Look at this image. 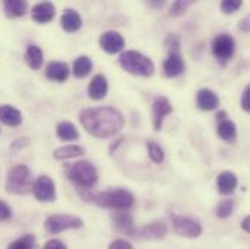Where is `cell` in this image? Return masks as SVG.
Listing matches in <instances>:
<instances>
[{
    "label": "cell",
    "mask_w": 250,
    "mask_h": 249,
    "mask_svg": "<svg viewBox=\"0 0 250 249\" xmlns=\"http://www.w3.org/2000/svg\"><path fill=\"white\" fill-rule=\"evenodd\" d=\"M84 130L99 138L118 134L125 125L124 115L112 107L86 108L79 115Z\"/></svg>",
    "instance_id": "1"
},
{
    "label": "cell",
    "mask_w": 250,
    "mask_h": 249,
    "mask_svg": "<svg viewBox=\"0 0 250 249\" xmlns=\"http://www.w3.org/2000/svg\"><path fill=\"white\" fill-rule=\"evenodd\" d=\"M87 201L96 203L101 207H108V208H115L120 211H126L131 208L135 203L134 195L123 188L112 189V191H105V192H98V194H90Z\"/></svg>",
    "instance_id": "2"
},
{
    "label": "cell",
    "mask_w": 250,
    "mask_h": 249,
    "mask_svg": "<svg viewBox=\"0 0 250 249\" xmlns=\"http://www.w3.org/2000/svg\"><path fill=\"white\" fill-rule=\"evenodd\" d=\"M32 187H34L32 172L26 165H18L9 171L4 184L7 192L15 195H26L32 192Z\"/></svg>",
    "instance_id": "3"
},
{
    "label": "cell",
    "mask_w": 250,
    "mask_h": 249,
    "mask_svg": "<svg viewBox=\"0 0 250 249\" xmlns=\"http://www.w3.org/2000/svg\"><path fill=\"white\" fill-rule=\"evenodd\" d=\"M68 178L77 189L89 191L98 182V169L89 160H79L68 169Z\"/></svg>",
    "instance_id": "4"
},
{
    "label": "cell",
    "mask_w": 250,
    "mask_h": 249,
    "mask_svg": "<svg viewBox=\"0 0 250 249\" xmlns=\"http://www.w3.org/2000/svg\"><path fill=\"white\" fill-rule=\"evenodd\" d=\"M120 64L125 71L137 76H151L154 73V64L138 51H125L120 57Z\"/></svg>",
    "instance_id": "5"
},
{
    "label": "cell",
    "mask_w": 250,
    "mask_h": 249,
    "mask_svg": "<svg viewBox=\"0 0 250 249\" xmlns=\"http://www.w3.org/2000/svg\"><path fill=\"white\" fill-rule=\"evenodd\" d=\"M83 220L77 216L71 214H51L45 220V230L51 235H57L67 229H79L82 227Z\"/></svg>",
    "instance_id": "6"
},
{
    "label": "cell",
    "mask_w": 250,
    "mask_h": 249,
    "mask_svg": "<svg viewBox=\"0 0 250 249\" xmlns=\"http://www.w3.org/2000/svg\"><path fill=\"white\" fill-rule=\"evenodd\" d=\"M211 50H212L214 57L218 62L221 63V64H226V63L230 62V59L236 53V43H234V40H233L231 35H229V34H220V35H217L212 40Z\"/></svg>",
    "instance_id": "7"
},
{
    "label": "cell",
    "mask_w": 250,
    "mask_h": 249,
    "mask_svg": "<svg viewBox=\"0 0 250 249\" xmlns=\"http://www.w3.org/2000/svg\"><path fill=\"white\" fill-rule=\"evenodd\" d=\"M172 225L173 230L185 238H198L202 233V226L187 216H172Z\"/></svg>",
    "instance_id": "8"
},
{
    "label": "cell",
    "mask_w": 250,
    "mask_h": 249,
    "mask_svg": "<svg viewBox=\"0 0 250 249\" xmlns=\"http://www.w3.org/2000/svg\"><path fill=\"white\" fill-rule=\"evenodd\" d=\"M32 192L35 195V198L38 201H44V203H51L56 200L57 197V192H56V184L54 181L47 177V175H42V177H38L35 181H34V187H32Z\"/></svg>",
    "instance_id": "9"
},
{
    "label": "cell",
    "mask_w": 250,
    "mask_h": 249,
    "mask_svg": "<svg viewBox=\"0 0 250 249\" xmlns=\"http://www.w3.org/2000/svg\"><path fill=\"white\" fill-rule=\"evenodd\" d=\"M172 111H173V107H172V104L169 102L167 98L159 96V98L154 99V102H153V127H154L156 131H160L165 118Z\"/></svg>",
    "instance_id": "10"
},
{
    "label": "cell",
    "mask_w": 250,
    "mask_h": 249,
    "mask_svg": "<svg viewBox=\"0 0 250 249\" xmlns=\"http://www.w3.org/2000/svg\"><path fill=\"white\" fill-rule=\"evenodd\" d=\"M99 44H101L102 50L106 51L108 54H115V53H120L124 48L125 40L120 32H117V31H108V32H105V34L101 35Z\"/></svg>",
    "instance_id": "11"
},
{
    "label": "cell",
    "mask_w": 250,
    "mask_h": 249,
    "mask_svg": "<svg viewBox=\"0 0 250 249\" xmlns=\"http://www.w3.org/2000/svg\"><path fill=\"white\" fill-rule=\"evenodd\" d=\"M56 16V6L51 1H42L32 7V19L38 23L51 22Z\"/></svg>",
    "instance_id": "12"
},
{
    "label": "cell",
    "mask_w": 250,
    "mask_h": 249,
    "mask_svg": "<svg viewBox=\"0 0 250 249\" xmlns=\"http://www.w3.org/2000/svg\"><path fill=\"white\" fill-rule=\"evenodd\" d=\"M196 105L202 111H214L220 105V98L211 89H201L196 93Z\"/></svg>",
    "instance_id": "13"
},
{
    "label": "cell",
    "mask_w": 250,
    "mask_h": 249,
    "mask_svg": "<svg viewBox=\"0 0 250 249\" xmlns=\"http://www.w3.org/2000/svg\"><path fill=\"white\" fill-rule=\"evenodd\" d=\"M185 63L179 53H172L163 63V71L167 77H178L184 73Z\"/></svg>",
    "instance_id": "14"
},
{
    "label": "cell",
    "mask_w": 250,
    "mask_h": 249,
    "mask_svg": "<svg viewBox=\"0 0 250 249\" xmlns=\"http://www.w3.org/2000/svg\"><path fill=\"white\" fill-rule=\"evenodd\" d=\"M108 93V80L104 74H96L89 85V96L95 101H101Z\"/></svg>",
    "instance_id": "15"
},
{
    "label": "cell",
    "mask_w": 250,
    "mask_h": 249,
    "mask_svg": "<svg viewBox=\"0 0 250 249\" xmlns=\"http://www.w3.org/2000/svg\"><path fill=\"white\" fill-rule=\"evenodd\" d=\"M237 177L236 174L230 172V171H224L218 175L217 178V187H218V191L220 194L223 195H230L234 192V189L237 188Z\"/></svg>",
    "instance_id": "16"
},
{
    "label": "cell",
    "mask_w": 250,
    "mask_h": 249,
    "mask_svg": "<svg viewBox=\"0 0 250 249\" xmlns=\"http://www.w3.org/2000/svg\"><path fill=\"white\" fill-rule=\"evenodd\" d=\"M45 74L50 80L64 82V80H67V77L70 74V68L65 63L51 62L48 63V66L45 68Z\"/></svg>",
    "instance_id": "17"
},
{
    "label": "cell",
    "mask_w": 250,
    "mask_h": 249,
    "mask_svg": "<svg viewBox=\"0 0 250 249\" xmlns=\"http://www.w3.org/2000/svg\"><path fill=\"white\" fill-rule=\"evenodd\" d=\"M115 222V227L125 235H135V225H134V219L128 211H118L114 217Z\"/></svg>",
    "instance_id": "18"
},
{
    "label": "cell",
    "mask_w": 250,
    "mask_h": 249,
    "mask_svg": "<svg viewBox=\"0 0 250 249\" xmlns=\"http://www.w3.org/2000/svg\"><path fill=\"white\" fill-rule=\"evenodd\" d=\"M167 233V227L162 222H153L140 230V236L144 239H163Z\"/></svg>",
    "instance_id": "19"
},
{
    "label": "cell",
    "mask_w": 250,
    "mask_h": 249,
    "mask_svg": "<svg viewBox=\"0 0 250 249\" xmlns=\"http://www.w3.org/2000/svg\"><path fill=\"white\" fill-rule=\"evenodd\" d=\"M62 26L67 32H76L82 28V18L74 9H65L62 16Z\"/></svg>",
    "instance_id": "20"
},
{
    "label": "cell",
    "mask_w": 250,
    "mask_h": 249,
    "mask_svg": "<svg viewBox=\"0 0 250 249\" xmlns=\"http://www.w3.org/2000/svg\"><path fill=\"white\" fill-rule=\"evenodd\" d=\"M0 121L9 127H16L22 123V114L12 105H1L0 107Z\"/></svg>",
    "instance_id": "21"
},
{
    "label": "cell",
    "mask_w": 250,
    "mask_h": 249,
    "mask_svg": "<svg viewBox=\"0 0 250 249\" xmlns=\"http://www.w3.org/2000/svg\"><path fill=\"white\" fill-rule=\"evenodd\" d=\"M25 60L28 63V66L34 70H40L42 67L44 63V53L42 50L35 45V44H29L26 47V53H25Z\"/></svg>",
    "instance_id": "22"
},
{
    "label": "cell",
    "mask_w": 250,
    "mask_h": 249,
    "mask_svg": "<svg viewBox=\"0 0 250 249\" xmlns=\"http://www.w3.org/2000/svg\"><path fill=\"white\" fill-rule=\"evenodd\" d=\"M3 9L9 18H21L28 9V3L23 0H6L3 3Z\"/></svg>",
    "instance_id": "23"
},
{
    "label": "cell",
    "mask_w": 250,
    "mask_h": 249,
    "mask_svg": "<svg viewBox=\"0 0 250 249\" xmlns=\"http://www.w3.org/2000/svg\"><path fill=\"white\" fill-rule=\"evenodd\" d=\"M217 133H218L220 138H223L224 141H229V143H234L236 138H237V128H236V124L231 120L220 121Z\"/></svg>",
    "instance_id": "24"
},
{
    "label": "cell",
    "mask_w": 250,
    "mask_h": 249,
    "mask_svg": "<svg viewBox=\"0 0 250 249\" xmlns=\"http://www.w3.org/2000/svg\"><path fill=\"white\" fill-rule=\"evenodd\" d=\"M83 153H84L83 147H80L77 144H67L54 152V158L57 160H65V159H71V158H79Z\"/></svg>",
    "instance_id": "25"
},
{
    "label": "cell",
    "mask_w": 250,
    "mask_h": 249,
    "mask_svg": "<svg viewBox=\"0 0 250 249\" xmlns=\"http://www.w3.org/2000/svg\"><path fill=\"white\" fill-rule=\"evenodd\" d=\"M93 68V63L92 60L87 57V56H80L74 60V64H73V73L76 77L79 79H83L86 77Z\"/></svg>",
    "instance_id": "26"
},
{
    "label": "cell",
    "mask_w": 250,
    "mask_h": 249,
    "mask_svg": "<svg viewBox=\"0 0 250 249\" xmlns=\"http://www.w3.org/2000/svg\"><path fill=\"white\" fill-rule=\"evenodd\" d=\"M57 136L64 141H71L79 138V131L70 121H62L57 125Z\"/></svg>",
    "instance_id": "27"
},
{
    "label": "cell",
    "mask_w": 250,
    "mask_h": 249,
    "mask_svg": "<svg viewBox=\"0 0 250 249\" xmlns=\"http://www.w3.org/2000/svg\"><path fill=\"white\" fill-rule=\"evenodd\" d=\"M147 149H148V156L154 163H162L165 160V152L160 147L159 143L156 141H148L147 143Z\"/></svg>",
    "instance_id": "28"
},
{
    "label": "cell",
    "mask_w": 250,
    "mask_h": 249,
    "mask_svg": "<svg viewBox=\"0 0 250 249\" xmlns=\"http://www.w3.org/2000/svg\"><path fill=\"white\" fill-rule=\"evenodd\" d=\"M7 249H35V238L32 235H25L13 241Z\"/></svg>",
    "instance_id": "29"
},
{
    "label": "cell",
    "mask_w": 250,
    "mask_h": 249,
    "mask_svg": "<svg viewBox=\"0 0 250 249\" xmlns=\"http://www.w3.org/2000/svg\"><path fill=\"white\" fill-rule=\"evenodd\" d=\"M233 208H234V203L233 200H223L218 205H217V216L220 219H227L231 213H233Z\"/></svg>",
    "instance_id": "30"
},
{
    "label": "cell",
    "mask_w": 250,
    "mask_h": 249,
    "mask_svg": "<svg viewBox=\"0 0 250 249\" xmlns=\"http://www.w3.org/2000/svg\"><path fill=\"white\" fill-rule=\"evenodd\" d=\"M220 7H221V10L224 13L230 15V13H234L236 10H239L242 7V1H239V0H224V1H221Z\"/></svg>",
    "instance_id": "31"
},
{
    "label": "cell",
    "mask_w": 250,
    "mask_h": 249,
    "mask_svg": "<svg viewBox=\"0 0 250 249\" xmlns=\"http://www.w3.org/2000/svg\"><path fill=\"white\" fill-rule=\"evenodd\" d=\"M189 6H190V1H181V0L179 1H175L172 4V7H170V13L173 16H178V15L184 13Z\"/></svg>",
    "instance_id": "32"
},
{
    "label": "cell",
    "mask_w": 250,
    "mask_h": 249,
    "mask_svg": "<svg viewBox=\"0 0 250 249\" xmlns=\"http://www.w3.org/2000/svg\"><path fill=\"white\" fill-rule=\"evenodd\" d=\"M12 217V210L10 207L0 200V222H4V220H9Z\"/></svg>",
    "instance_id": "33"
},
{
    "label": "cell",
    "mask_w": 250,
    "mask_h": 249,
    "mask_svg": "<svg viewBox=\"0 0 250 249\" xmlns=\"http://www.w3.org/2000/svg\"><path fill=\"white\" fill-rule=\"evenodd\" d=\"M242 108L246 111V113H250V86H248L242 95Z\"/></svg>",
    "instance_id": "34"
},
{
    "label": "cell",
    "mask_w": 250,
    "mask_h": 249,
    "mask_svg": "<svg viewBox=\"0 0 250 249\" xmlns=\"http://www.w3.org/2000/svg\"><path fill=\"white\" fill-rule=\"evenodd\" d=\"M42 249H67V247L62 244V241H59V239H51V241H48V242L44 245V248Z\"/></svg>",
    "instance_id": "35"
},
{
    "label": "cell",
    "mask_w": 250,
    "mask_h": 249,
    "mask_svg": "<svg viewBox=\"0 0 250 249\" xmlns=\"http://www.w3.org/2000/svg\"><path fill=\"white\" fill-rule=\"evenodd\" d=\"M109 249H132V247L124 239H117L109 245Z\"/></svg>",
    "instance_id": "36"
},
{
    "label": "cell",
    "mask_w": 250,
    "mask_h": 249,
    "mask_svg": "<svg viewBox=\"0 0 250 249\" xmlns=\"http://www.w3.org/2000/svg\"><path fill=\"white\" fill-rule=\"evenodd\" d=\"M29 144V141H28V138H18V140H15L13 143H12V150L13 152H18L19 149H22L23 146H28Z\"/></svg>",
    "instance_id": "37"
},
{
    "label": "cell",
    "mask_w": 250,
    "mask_h": 249,
    "mask_svg": "<svg viewBox=\"0 0 250 249\" xmlns=\"http://www.w3.org/2000/svg\"><path fill=\"white\" fill-rule=\"evenodd\" d=\"M239 28H240V31H243V32H250V15H248L246 18H243V19L239 22Z\"/></svg>",
    "instance_id": "38"
},
{
    "label": "cell",
    "mask_w": 250,
    "mask_h": 249,
    "mask_svg": "<svg viewBox=\"0 0 250 249\" xmlns=\"http://www.w3.org/2000/svg\"><path fill=\"white\" fill-rule=\"evenodd\" d=\"M242 227H243V230H245V232L250 233V216H246V217L243 219V222H242Z\"/></svg>",
    "instance_id": "39"
}]
</instances>
